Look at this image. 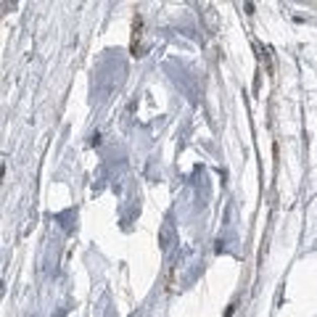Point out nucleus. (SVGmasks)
I'll return each mask as SVG.
<instances>
[]
</instances>
